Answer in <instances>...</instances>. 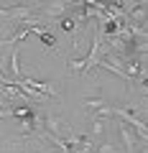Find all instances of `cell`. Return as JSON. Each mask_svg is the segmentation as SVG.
<instances>
[{"label":"cell","mask_w":148,"mask_h":153,"mask_svg":"<svg viewBox=\"0 0 148 153\" xmlns=\"http://www.w3.org/2000/svg\"><path fill=\"white\" fill-rule=\"evenodd\" d=\"M118 133H120V143L123 148H125V153H135V143H138V135L133 133L130 125H125V123H118Z\"/></svg>","instance_id":"cell-1"},{"label":"cell","mask_w":148,"mask_h":153,"mask_svg":"<svg viewBox=\"0 0 148 153\" xmlns=\"http://www.w3.org/2000/svg\"><path fill=\"white\" fill-rule=\"evenodd\" d=\"M92 135L102 140L107 135V117H94V125H92Z\"/></svg>","instance_id":"cell-2"},{"label":"cell","mask_w":148,"mask_h":153,"mask_svg":"<svg viewBox=\"0 0 148 153\" xmlns=\"http://www.w3.org/2000/svg\"><path fill=\"white\" fill-rule=\"evenodd\" d=\"M10 74H13V82L21 79V61H18V46L10 51Z\"/></svg>","instance_id":"cell-3"},{"label":"cell","mask_w":148,"mask_h":153,"mask_svg":"<svg viewBox=\"0 0 148 153\" xmlns=\"http://www.w3.org/2000/svg\"><path fill=\"white\" fill-rule=\"evenodd\" d=\"M82 105H84L87 110H94V112H97V110H100V107H105L107 102H105V97H84V100H82Z\"/></svg>","instance_id":"cell-4"},{"label":"cell","mask_w":148,"mask_h":153,"mask_svg":"<svg viewBox=\"0 0 148 153\" xmlns=\"http://www.w3.org/2000/svg\"><path fill=\"white\" fill-rule=\"evenodd\" d=\"M59 26L64 28V31H74V28H77V21H74V18H69V16H61V21H59Z\"/></svg>","instance_id":"cell-5"}]
</instances>
